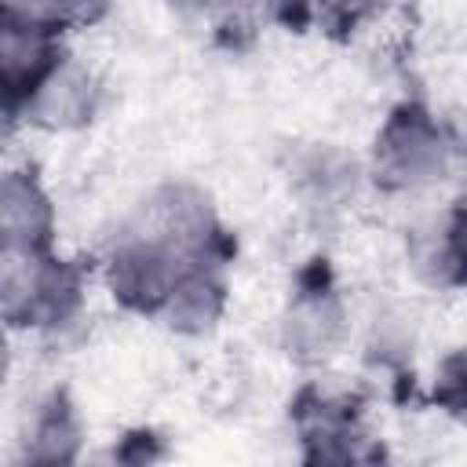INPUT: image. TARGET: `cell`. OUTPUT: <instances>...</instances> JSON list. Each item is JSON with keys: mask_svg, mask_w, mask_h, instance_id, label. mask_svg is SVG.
I'll use <instances>...</instances> for the list:
<instances>
[{"mask_svg": "<svg viewBox=\"0 0 467 467\" xmlns=\"http://www.w3.org/2000/svg\"><path fill=\"white\" fill-rule=\"evenodd\" d=\"M390 0H314V26L332 40H354L379 22Z\"/></svg>", "mask_w": 467, "mask_h": 467, "instance_id": "14", "label": "cell"}, {"mask_svg": "<svg viewBox=\"0 0 467 467\" xmlns=\"http://www.w3.org/2000/svg\"><path fill=\"white\" fill-rule=\"evenodd\" d=\"M62 29L44 22L26 7H4L0 22V84H4V113L15 117L22 102L40 88V80L69 55L62 44Z\"/></svg>", "mask_w": 467, "mask_h": 467, "instance_id": "7", "label": "cell"}, {"mask_svg": "<svg viewBox=\"0 0 467 467\" xmlns=\"http://www.w3.org/2000/svg\"><path fill=\"white\" fill-rule=\"evenodd\" d=\"M409 266L431 288H467V197L412 230Z\"/></svg>", "mask_w": 467, "mask_h": 467, "instance_id": "10", "label": "cell"}, {"mask_svg": "<svg viewBox=\"0 0 467 467\" xmlns=\"http://www.w3.org/2000/svg\"><path fill=\"white\" fill-rule=\"evenodd\" d=\"M22 7L33 11V15H40V18L51 22L55 29L73 33V29H91V26H99V22L113 11V0H26Z\"/></svg>", "mask_w": 467, "mask_h": 467, "instance_id": "16", "label": "cell"}, {"mask_svg": "<svg viewBox=\"0 0 467 467\" xmlns=\"http://www.w3.org/2000/svg\"><path fill=\"white\" fill-rule=\"evenodd\" d=\"M350 336V310L336 285L328 259H310L281 306L277 317V343L281 354L303 368L328 365Z\"/></svg>", "mask_w": 467, "mask_h": 467, "instance_id": "3", "label": "cell"}, {"mask_svg": "<svg viewBox=\"0 0 467 467\" xmlns=\"http://www.w3.org/2000/svg\"><path fill=\"white\" fill-rule=\"evenodd\" d=\"M456 135L420 99L398 102L372 135L368 179L383 193H416L452 175Z\"/></svg>", "mask_w": 467, "mask_h": 467, "instance_id": "2", "label": "cell"}, {"mask_svg": "<svg viewBox=\"0 0 467 467\" xmlns=\"http://www.w3.org/2000/svg\"><path fill=\"white\" fill-rule=\"evenodd\" d=\"M452 175L463 179V190H467V139L456 135V164H452Z\"/></svg>", "mask_w": 467, "mask_h": 467, "instance_id": "17", "label": "cell"}, {"mask_svg": "<svg viewBox=\"0 0 467 467\" xmlns=\"http://www.w3.org/2000/svg\"><path fill=\"white\" fill-rule=\"evenodd\" d=\"M186 266L190 263L179 259L168 244L124 226L102 259V281L109 296L117 299V306L142 314V317H157L171 285L179 281Z\"/></svg>", "mask_w": 467, "mask_h": 467, "instance_id": "6", "label": "cell"}, {"mask_svg": "<svg viewBox=\"0 0 467 467\" xmlns=\"http://www.w3.org/2000/svg\"><path fill=\"white\" fill-rule=\"evenodd\" d=\"M358 182H361L358 161L332 142H314V146L296 153L292 190L299 193V201L310 212L328 215V212L343 208L358 193Z\"/></svg>", "mask_w": 467, "mask_h": 467, "instance_id": "13", "label": "cell"}, {"mask_svg": "<svg viewBox=\"0 0 467 467\" xmlns=\"http://www.w3.org/2000/svg\"><path fill=\"white\" fill-rule=\"evenodd\" d=\"M431 401H434L445 416L467 423V343H463V347H452V350L438 361L434 383H431Z\"/></svg>", "mask_w": 467, "mask_h": 467, "instance_id": "15", "label": "cell"}, {"mask_svg": "<svg viewBox=\"0 0 467 467\" xmlns=\"http://www.w3.org/2000/svg\"><path fill=\"white\" fill-rule=\"evenodd\" d=\"M99 109H102V80L84 62L66 55L22 102V109L7 117V124L22 120L40 131H77L88 128L99 117Z\"/></svg>", "mask_w": 467, "mask_h": 467, "instance_id": "8", "label": "cell"}, {"mask_svg": "<svg viewBox=\"0 0 467 467\" xmlns=\"http://www.w3.org/2000/svg\"><path fill=\"white\" fill-rule=\"evenodd\" d=\"M84 423L66 390H47L33 401L18 434L22 463H73L80 456Z\"/></svg>", "mask_w": 467, "mask_h": 467, "instance_id": "11", "label": "cell"}, {"mask_svg": "<svg viewBox=\"0 0 467 467\" xmlns=\"http://www.w3.org/2000/svg\"><path fill=\"white\" fill-rule=\"evenodd\" d=\"M288 420L303 445V460L358 463L379 456L365 423V398L347 383L306 379L288 401Z\"/></svg>", "mask_w": 467, "mask_h": 467, "instance_id": "4", "label": "cell"}, {"mask_svg": "<svg viewBox=\"0 0 467 467\" xmlns=\"http://www.w3.org/2000/svg\"><path fill=\"white\" fill-rule=\"evenodd\" d=\"M124 226L168 244L186 263L226 266V259L234 255V237L219 223L212 197L193 182L157 186Z\"/></svg>", "mask_w": 467, "mask_h": 467, "instance_id": "5", "label": "cell"}, {"mask_svg": "<svg viewBox=\"0 0 467 467\" xmlns=\"http://www.w3.org/2000/svg\"><path fill=\"white\" fill-rule=\"evenodd\" d=\"M226 277L223 266L212 263H190L179 281L171 285L164 306H161V321L164 328L179 332V336H208L223 314H226Z\"/></svg>", "mask_w": 467, "mask_h": 467, "instance_id": "12", "label": "cell"}, {"mask_svg": "<svg viewBox=\"0 0 467 467\" xmlns=\"http://www.w3.org/2000/svg\"><path fill=\"white\" fill-rule=\"evenodd\" d=\"M88 299V266L47 252H4L0 310L11 332H58L73 325Z\"/></svg>", "mask_w": 467, "mask_h": 467, "instance_id": "1", "label": "cell"}, {"mask_svg": "<svg viewBox=\"0 0 467 467\" xmlns=\"http://www.w3.org/2000/svg\"><path fill=\"white\" fill-rule=\"evenodd\" d=\"M58 215L47 186L33 168H7L0 179V237L4 252L55 248Z\"/></svg>", "mask_w": 467, "mask_h": 467, "instance_id": "9", "label": "cell"}]
</instances>
